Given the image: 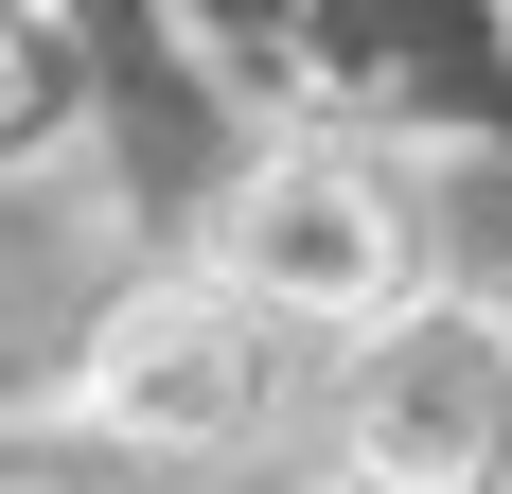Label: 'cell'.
Listing matches in <instances>:
<instances>
[{
	"label": "cell",
	"instance_id": "obj_1",
	"mask_svg": "<svg viewBox=\"0 0 512 494\" xmlns=\"http://www.w3.org/2000/svg\"><path fill=\"white\" fill-rule=\"evenodd\" d=\"M336 477H371V494H512V318L495 300H389V318H354Z\"/></svg>",
	"mask_w": 512,
	"mask_h": 494
},
{
	"label": "cell",
	"instance_id": "obj_3",
	"mask_svg": "<svg viewBox=\"0 0 512 494\" xmlns=\"http://www.w3.org/2000/svg\"><path fill=\"white\" fill-rule=\"evenodd\" d=\"M230 283L283 300V318H318V336H354V318H389L407 300V195L371 177V159H265L248 195H230Z\"/></svg>",
	"mask_w": 512,
	"mask_h": 494
},
{
	"label": "cell",
	"instance_id": "obj_2",
	"mask_svg": "<svg viewBox=\"0 0 512 494\" xmlns=\"http://www.w3.org/2000/svg\"><path fill=\"white\" fill-rule=\"evenodd\" d=\"M283 300H248V283H159V300H124L89 336V424L106 442H142V459H230V442H265V406H283Z\"/></svg>",
	"mask_w": 512,
	"mask_h": 494
}]
</instances>
